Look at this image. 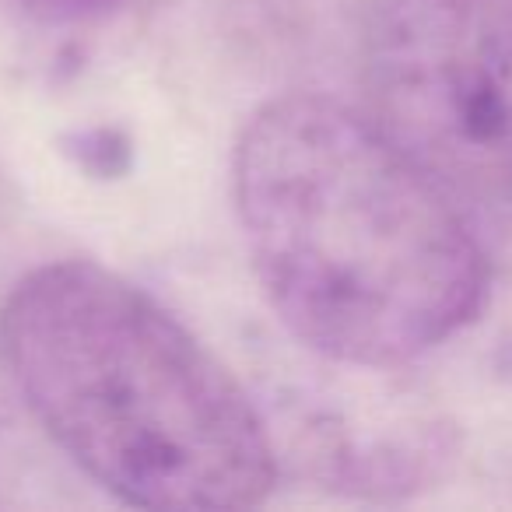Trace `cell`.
Returning a JSON list of instances; mask_svg holds the SVG:
<instances>
[{"label": "cell", "instance_id": "1", "mask_svg": "<svg viewBox=\"0 0 512 512\" xmlns=\"http://www.w3.org/2000/svg\"><path fill=\"white\" fill-rule=\"evenodd\" d=\"M232 197L256 281L309 355L404 369L481 313L488 260L456 193L372 113L316 92L264 102Z\"/></svg>", "mask_w": 512, "mask_h": 512}, {"label": "cell", "instance_id": "2", "mask_svg": "<svg viewBox=\"0 0 512 512\" xmlns=\"http://www.w3.org/2000/svg\"><path fill=\"white\" fill-rule=\"evenodd\" d=\"M0 355L60 453L123 505L235 512L278 484V442L246 386L92 260L43 264L11 288Z\"/></svg>", "mask_w": 512, "mask_h": 512}, {"label": "cell", "instance_id": "3", "mask_svg": "<svg viewBox=\"0 0 512 512\" xmlns=\"http://www.w3.org/2000/svg\"><path fill=\"white\" fill-rule=\"evenodd\" d=\"M372 116L453 193L512 207V0H369Z\"/></svg>", "mask_w": 512, "mask_h": 512}, {"label": "cell", "instance_id": "4", "mask_svg": "<svg viewBox=\"0 0 512 512\" xmlns=\"http://www.w3.org/2000/svg\"><path fill=\"white\" fill-rule=\"evenodd\" d=\"M123 4L127 0H22V8L43 25H88L113 15Z\"/></svg>", "mask_w": 512, "mask_h": 512}]
</instances>
